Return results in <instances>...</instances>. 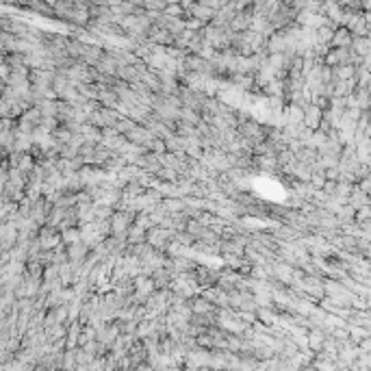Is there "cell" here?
<instances>
[{"label": "cell", "instance_id": "277c9868", "mask_svg": "<svg viewBox=\"0 0 371 371\" xmlns=\"http://www.w3.org/2000/svg\"><path fill=\"white\" fill-rule=\"evenodd\" d=\"M334 44H336V46H345V44H350V33H348V30H341V33H336Z\"/></svg>", "mask_w": 371, "mask_h": 371}, {"label": "cell", "instance_id": "6da1fadb", "mask_svg": "<svg viewBox=\"0 0 371 371\" xmlns=\"http://www.w3.org/2000/svg\"><path fill=\"white\" fill-rule=\"evenodd\" d=\"M169 239H172V230L157 228V226H152V228H148V232H146V241L152 248H157V250L165 248Z\"/></svg>", "mask_w": 371, "mask_h": 371}, {"label": "cell", "instance_id": "8992f818", "mask_svg": "<svg viewBox=\"0 0 371 371\" xmlns=\"http://www.w3.org/2000/svg\"><path fill=\"white\" fill-rule=\"evenodd\" d=\"M362 189H365V191H369V189H371V176H369L367 180H362Z\"/></svg>", "mask_w": 371, "mask_h": 371}, {"label": "cell", "instance_id": "5b68a950", "mask_svg": "<svg viewBox=\"0 0 371 371\" xmlns=\"http://www.w3.org/2000/svg\"><path fill=\"white\" fill-rule=\"evenodd\" d=\"M321 345H324V336H321L319 332L311 334V348H315V350H321Z\"/></svg>", "mask_w": 371, "mask_h": 371}, {"label": "cell", "instance_id": "3957f363", "mask_svg": "<svg viewBox=\"0 0 371 371\" xmlns=\"http://www.w3.org/2000/svg\"><path fill=\"white\" fill-rule=\"evenodd\" d=\"M256 317H259L263 324H273V313L269 308H256Z\"/></svg>", "mask_w": 371, "mask_h": 371}, {"label": "cell", "instance_id": "7a4b0ae2", "mask_svg": "<svg viewBox=\"0 0 371 371\" xmlns=\"http://www.w3.org/2000/svg\"><path fill=\"white\" fill-rule=\"evenodd\" d=\"M321 119H324V111H321L317 104H311V107H306V111L302 113V122H304L306 128H311V131L319 128Z\"/></svg>", "mask_w": 371, "mask_h": 371}]
</instances>
